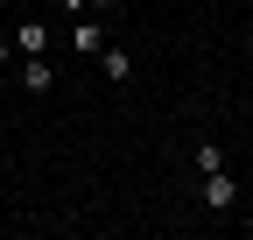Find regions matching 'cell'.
I'll return each mask as SVG.
<instances>
[{"label":"cell","instance_id":"6da1fadb","mask_svg":"<svg viewBox=\"0 0 253 240\" xmlns=\"http://www.w3.org/2000/svg\"><path fill=\"white\" fill-rule=\"evenodd\" d=\"M204 205H211V212H232V205H239V177L232 170H211L204 177Z\"/></svg>","mask_w":253,"mask_h":240},{"label":"cell","instance_id":"7a4b0ae2","mask_svg":"<svg viewBox=\"0 0 253 240\" xmlns=\"http://www.w3.org/2000/svg\"><path fill=\"white\" fill-rule=\"evenodd\" d=\"M71 50H91V57H99V50H106V21L78 14V21H71Z\"/></svg>","mask_w":253,"mask_h":240},{"label":"cell","instance_id":"3957f363","mask_svg":"<svg viewBox=\"0 0 253 240\" xmlns=\"http://www.w3.org/2000/svg\"><path fill=\"white\" fill-rule=\"evenodd\" d=\"M21 85H28V92H49V85H56V64H49V57H28V64H21Z\"/></svg>","mask_w":253,"mask_h":240},{"label":"cell","instance_id":"ba28073f","mask_svg":"<svg viewBox=\"0 0 253 240\" xmlns=\"http://www.w3.org/2000/svg\"><path fill=\"white\" fill-rule=\"evenodd\" d=\"M7 57H14V43H7V36H0V64H7Z\"/></svg>","mask_w":253,"mask_h":240},{"label":"cell","instance_id":"8992f818","mask_svg":"<svg viewBox=\"0 0 253 240\" xmlns=\"http://www.w3.org/2000/svg\"><path fill=\"white\" fill-rule=\"evenodd\" d=\"M99 64H106L113 85H134V57H126V50H99Z\"/></svg>","mask_w":253,"mask_h":240},{"label":"cell","instance_id":"277c9868","mask_svg":"<svg viewBox=\"0 0 253 240\" xmlns=\"http://www.w3.org/2000/svg\"><path fill=\"white\" fill-rule=\"evenodd\" d=\"M14 50H21V57H42V50H49V28H42V21H21V28H14Z\"/></svg>","mask_w":253,"mask_h":240},{"label":"cell","instance_id":"52a82bcc","mask_svg":"<svg viewBox=\"0 0 253 240\" xmlns=\"http://www.w3.org/2000/svg\"><path fill=\"white\" fill-rule=\"evenodd\" d=\"M56 7H63V14H71V21H78V14H84V7H91V0H56Z\"/></svg>","mask_w":253,"mask_h":240},{"label":"cell","instance_id":"5b68a950","mask_svg":"<svg viewBox=\"0 0 253 240\" xmlns=\"http://www.w3.org/2000/svg\"><path fill=\"white\" fill-rule=\"evenodd\" d=\"M190 170H197V177L225 170V148H218V141H197V148H190Z\"/></svg>","mask_w":253,"mask_h":240}]
</instances>
